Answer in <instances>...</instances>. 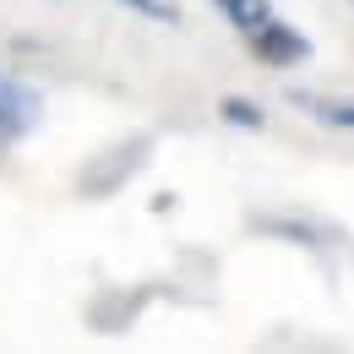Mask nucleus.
<instances>
[{
  "instance_id": "1",
  "label": "nucleus",
  "mask_w": 354,
  "mask_h": 354,
  "mask_svg": "<svg viewBox=\"0 0 354 354\" xmlns=\"http://www.w3.org/2000/svg\"><path fill=\"white\" fill-rule=\"evenodd\" d=\"M245 44H251V55H257L262 66H272V71H289V66H306L310 60V39L295 28V22H283L278 11L267 17L262 28L245 33Z\"/></svg>"
},
{
  "instance_id": "2",
  "label": "nucleus",
  "mask_w": 354,
  "mask_h": 354,
  "mask_svg": "<svg viewBox=\"0 0 354 354\" xmlns=\"http://www.w3.org/2000/svg\"><path fill=\"white\" fill-rule=\"evenodd\" d=\"M39 109H44L39 93L28 88V82H17L11 71H0V153L39 126Z\"/></svg>"
},
{
  "instance_id": "3",
  "label": "nucleus",
  "mask_w": 354,
  "mask_h": 354,
  "mask_svg": "<svg viewBox=\"0 0 354 354\" xmlns=\"http://www.w3.org/2000/svg\"><path fill=\"white\" fill-rule=\"evenodd\" d=\"M223 17H229V28L234 33H251V28H262L267 17H272V6L267 0H213Z\"/></svg>"
},
{
  "instance_id": "4",
  "label": "nucleus",
  "mask_w": 354,
  "mask_h": 354,
  "mask_svg": "<svg viewBox=\"0 0 354 354\" xmlns=\"http://www.w3.org/2000/svg\"><path fill=\"white\" fill-rule=\"evenodd\" d=\"M306 109L316 115V120H327V126H344V131H354V104H327V98H306Z\"/></svg>"
},
{
  "instance_id": "5",
  "label": "nucleus",
  "mask_w": 354,
  "mask_h": 354,
  "mask_svg": "<svg viewBox=\"0 0 354 354\" xmlns=\"http://www.w3.org/2000/svg\"><path fill=\"white\" fill-rule=\"evenodd\" d=\"M223 120H240V126H262V109L245 104V98H223Z\"/></svg>"
},
{
  "instance_id": "6",
  "label": "nucleus",
  "mask_w": 354,
  "mask_h": 354,
  "mask_svg": "<svg viewBox=\"0 0 354 354\" xmlns=\"http://www.w3.org/2000/svg\"><path fill=\"white\" fill-rule=\"evenodd\" d=\"M120 6H131L142 17H158V22H175V6L169 0H120Z\"/></svg>"
}]
</instances>
